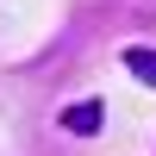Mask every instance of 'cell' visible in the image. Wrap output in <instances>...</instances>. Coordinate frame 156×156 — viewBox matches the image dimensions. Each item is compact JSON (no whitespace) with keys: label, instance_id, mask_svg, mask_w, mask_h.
<instances>
[{"label":"cell","instance_id":"cell-1","mask_svg":"<svg viewBox=\"0 0 156 156\" xmlns=\"http://www.w3.org/2000/svg\"><path fill=\"white\" fill-rule=\"evenodd\" d=\"M100 125H106V106H100V100H75V106L62 112V131H75V137H94Z\"/></svg>","mask_w":156,"mask_h":156},{"label":"cell","instance_id":"cell-2","mask_svg":"<svg viewBox=\"0 0 156 156\" xmlns=\"http://www.w3.org/2000/svg\"><path fill=\"white\" fill-rule=\"evenodd\" d=\"M125 69H131L137 81H150V87H156V50H144V44H131V50H125Z\"/></svg>","mask_w":156,"mask_h":156}]
</instances>
